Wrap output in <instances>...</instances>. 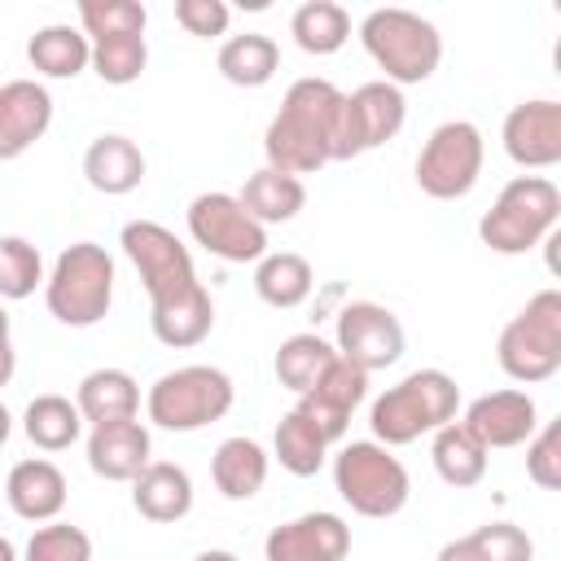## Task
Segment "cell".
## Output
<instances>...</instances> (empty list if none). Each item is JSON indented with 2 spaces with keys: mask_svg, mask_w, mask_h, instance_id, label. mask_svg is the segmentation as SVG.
Here are the masks:
<instances>
[{
  "mask_svg": "<svg viewBox=\"0 0 561 561\" xmlns=\"http://www.w3.org/2000/svg\"><path fill=\"white\" fill-rule=\"evenodd\" d=\"M526 478L543 491L561 486V421H548L526 438Z\"/></svg>",
  "mask_w": 561,
  "mask_h": 561,
  "instance_id": "74e56055",
  "label": "cell"
},
{
  "mask_svg": "<svg viewBox=\"0 0 561 561\" xmlns=\"http://www.w3.org/2000/svg\"><path fill=\"white\" fill-rule=\"evenodd\" d=\"M232 399H237V386H232V377L224 368H215V364H184V368L162 373L149 386L145 416L158 430L193 434V430H206V425L224 421L232 412Z\"/></svg>",
  "mask_w": 561,
  "mask_h": 561,
  "instance_id": "52a82bcc",
  "label": "cell"
},
{
  "mask_svg": "<svg viewBox=\"0 0 561 561\" xmlns=\"http://www.w3.org/2000/svg\"><path fill=\"white\" fill-rule=\"evenodd\" d=\"M22 434L39 451H66L83 438V416L66 394H35L22 412Z\"/></svg>",
  "mask_w": 561,
  "mask_h": 561,
  "instance_id": "4dcf8cb0",
  "label": "cell"
},
{
  "mask_svg": "<svg viewBox=\"0 0 561 561\" xmlns=\"http://www.w3.org/2000/svg\"><path fill=\"white\" fill-rule=\"evenodd\" d=\"M482 162H486V145L478 123L447 118L425 136L416 153V188L434 202H456L478 184Z\"/></svg>",
  "mask_w": 561,
  "mask_h": 561,
  "instance_id": "30bf717a",
  "label": "cell"
},
{
  "mask_svg": "<svg viewBox=\"0 0 561 561\" xmlns=\"http://www.w3.org/2000/svg\"><path fill=\"white\" fill-rule=\"evenodd\" d=\"M39 285H44L39 245L26 241V237H18V232H4L0 237V302H22Z\"/></svg>",
  "mask_w": 561,
  "mask_h": 561,
  "instance_id": "e575fe53",
  "label": "cell"
},
{
  "mask_svg": "<svg viewBox=\"0 0 561 561\" xmlns=\"http://www.w3.org/2000/svg\"><path fill=\"white\" fill-rule=\"evenodd\" d=\"M184 224H188L193 245H202L206 254H215L224 263H259L267 254V228L245 215L237 193H219V188L197 193L188 202Z\"/></svg>",
  "mask_w": 561,
  "mask_h": 561,
  "instance_id": "7c38bea8",
  "label": "cell"
},
{
  "mask_svg": "<svg viewBox=\"0 0 561 561\" xmlns=\"http://www.w3.org/2000/svg\"><path fill=\"white\" fill-rule=\"evenodd\" d=\"M267 469H272V456H267L254 438H245V434L224 438V443L215 447V456H210L215 491H219L224 500H232V504L254 500V495L263 491V482H267Z\"/></svg>",
  "mask_w": 561,
  "mask_h": 561,
  "instance_id": "603a6c76",
  "label": "cell"
},
{
  "mask_svg": "<svg viewBox=\"0 0 561 561\" xmlns=\"http://www.w3.org/2000/svg\"><path fill=\"white\" fill-rule=\"evenodd\" d=\"M4 500L22 522H57L66 508V473L48 456H26L4 478Z\"/></svg>",
  "mask_w": 561,
  "mask_h": 561,
  "instance_id": "ffe728a7",
  "label": "cell"
},
{
  "mask_svg": "<svg viewBox=\"0 0 561 561\" xmlns=\"http://www.w3.org/2000/svg\"><path fill=\"white\" fill-rule=\"evenodd\" d=\"M346 552H351V526L324 508L280 522L263 539V561H346Z\"/></svg>",
  "mask_w": 561,
  "mask_h": 561,
  "instance_id": "2e32d148",
  "label": "cell"
},
{
  "mask_svg": "<svg viewBox=\"0 0 561 561\" xmlns=\"http://www.w3.org/2000/svg\"><path fill=\"white\" fill-rule=\"evenodd\" d=\"M408 123V101L403 88L373 79L359 83L355 92L342 96V114H337V136H333V162H351L386 140H394Z\"/></svg>",
  "mask_w": 561,
  "mask_h": 561,
  "instance_id": "8fae6325",
  "label": "cell"
},
{
  "mask_svg": "<svg viewBox=\"0 0 561 561\" xmlns=\"http://www.w3.org/2000/svg\"><path fill=\"white\" fill-rule=\"evenodd\" d=\"M26 61L44 75V79H75L88 70L92 61V44L79 26L70 22H48L26 39Z\"/></svg>",
  "mask_w": 561,
  "mask_h": 561,
  "instance_id": "4316f807",
  "label": "cell"
},
{
  "mask_svg": "<svg viewBox=\"0 0 561 561\" xmlns=\"http://www.w3.org/2000/svg\"><path fill=\"white\" fill-rule=\"evenodd\" d=\"M469 535H473V543L482 548L486 561H535L530 535L522 526H513V522H486V526H478Z\"/></svg>",
  "mask_w": 561,
  "mask_h": 561,
  "instance_id": "f35d334b",
  "label": "cell"
},
{
  "mask_svg": "<svg viewBox=\"0 0 561 561\" xmlns=\"http://www.w3.org/2000/svg\"><path fill=\"white\" fill-rule=\"evenodd\" d=\"M22 561H92V539L70 522H44L26 539Z\"/></svg>",
  "mask_w": 561,
  "mask_h": 561,
  "instance_id": "8d00e7d4",
  "label": "cell"
},
{
  "mask_svg": "<svg viewBox=\"0 0 561 561\" xmlns=\"http://www.w3.org/2000/svg\"><path fill=\"white\" fill-rule=\"evenodd\" d=\"M561 188L548 175H513L491 210L478 219V237L495 254H526L557 232Z\"/></svg>",
  "mask_w": 561,
  "mask_h": 561,
  "instance_id": "8992f818",
  "label": "cell"
},
{
  "mask_svg": "<svg viewBox=\"0 0 561 561\" xmlns=\"http://www.w3.org/2000/svg\"><path fill=\"white\" fill-rule=\"evenodd\" d=\"M408 337H403V324L399 316L386 307V302H373V298H355L337 311V329H333V351L355 364L359 373H381L390 364H399Z\"/></svg>",
  "mask_w": 561,
  "mask_h": 561,
  "instance_id": "4fadbf2b",
  "label": "cell"
},
{
  "mask_svg": "<svg viewBox=\"0 0 561 561\" xmlns=\"http://www.w3.org/2000/svg\"><path fill=\"white\" fill-rule=\"evenodd\" d=\"M149 430L140 425V416L131 421H105V425H88V469L105 482H131L153 456Z\"/></svg>",
  "mask_w": 561,
  "mask_h": 561,
  "instance_id": "d6986e66",
  "label": "cell"
},
{
  "mask_svg": "<svg viewBox=\"0 0 561 561\" xmlns=\"http://www.w3.org/2000/svg\"><path fill=\"white\" fill-rule=\"evenodd\" d=\"M0 561H18V548H13L4 535H0Z\"/></svg>",
  "mask_w": 561,
  "mask_h": 561,
  "instance_id": "f6af8a7d",
  "label": "cell"
},
{
  "mask_svg": "<svg viewBox=\"0 0 561 561\" xmlns=\"http://www.w3.org/2000/svg\"><path fill=\"white\" fill-rule=\"evenodd\" d=\"M9 434H13V412H9L4 403H0V447L9 443Z\"/></svg>",
  "mask_w": 561,
  "mask_h": 561,
  "instance_id": "ee69618b",
  "label": "cell"
},
{
  "mask_svg": "<svg viewBox=\"0 0 561 561\" xmlns=\"http://www.w3.org/2000/svg\"><path fill=\"white\" fill-rule=\"evenodd\" d=\"M500 140H504V153L522 171H548V167H557L561 162V101H552V96L517 101L504 114Z\"/></svg>",
  "mask_w": 561,
  "mask_h": 561,
  "instance_id": "5bb4252c",
  "label": "cell"
},
{
  "mask_svg": "<svg viewBox=\"0 0 561 561\" xmlns=\"http://www.w3.org/2000/svg\"><path fill=\"white\" fill-rule=\"evenodd\" d=\"M193 561H241L237 552H228V548H206V552H197Z\"/></svg>",
  "mask_w": 561,
  "mask_h": 561,
  "instance_id": "7bdbcfd3",
  "label": "cell"
},
{
  "mask_svg": "<svg viewBox=\"0 0 561 561\" xmlns=\"http://www.w3.org/2000/svg\"><path fill=\"white\" fill-rule=\"evenodd\" d=\"M289 35H294V44L302 53L329 57V53H337L351 39V13L342 4H333V0H307V4L294 9Z\"/></svg>",
  "mask_w": 561,
  "mask_h": 561,
  "instance_id": "1f68e13d",
  "label": "cell"
},
{
  "mask_svg": "<svg viewBox=\"0 0 561 561\" xmlns=\"http://www.w3.org/2000/svg\"><path fill=\"white\" fill-rule=\"evenodd\" d=\"M131 508L153 526L184 522L193 513V478H188V469L175 465V460H149L131 478Z\"/></svg>",
  "mask_w": 561,
  "mask_h": 561,
  "instance_id": "44dd1931",
  "label": "cell"
},
{
  "mask_svg": "<svg viewBox=\"0 0 561 561\" xmlns=\"http://www.w3.org/2000/svg\"><path fill=\"white\" fill-rule=\"evenodd\" d=\"M118 245L145 280L153 337L171 351H188V346L206 342L215 329V302H210V289L197 280L188 245L158 219L123 224Z\"/></svg>",
  "mask_w": 561,
  "mask_h": 561,
  "instance_id": "6da1fadb",
  "label": "cell"
},
{
  "mask_svg": "<svg viewBox=\"0 0 561 561\" xmlns=\"http://www.w3.org/2000/svg\"><path fill=\"white\" fill-rule=\"evenodd\" d=\"M0 337H9V311H4V302H0Z\"/></svg>",
  "mask_w": 561,
  "mask_h": 561,
  "instance_id": "bcb514c9",
  "label": "cell"
},
{
  "mask_svg": "<svg viewBox=\"0 0 561 561\" xmlns=\"http://www.w3.org/2000/svg\"><path fill=\"white\" fill-rule=\"evenodd\" d=\"M486 447L460 425V421H447L443 430H434V443H430V460H434V473L465 491V486H478L486 478Z\"/></svg>",
  "mask_w": 561,
  "mask_h": 561,
  "instance_id": "83f0119b",
  "label": "cell"
},
{
  "mask_svg": "<svg viewBox=\"0 0 561 561\" xmlns=\"http://www.w3.org/2000/svg\"><path fill=\"white\" fill-rule=\"evenodd\" d=\"M342 88L307 75L294 79L280 96V110L272 114L263 131V158L272 171L285 175H316L320 167L333 162V136H337V114H342Z\"/></svg>",
  "mask_w": 561,
  "mask_h": 561,
  "instance_id": "7a4b0ae2",
  "label": "cell"
},
{
  "mask_svg": "<svg viewBox=\"0 0 561 561\" xmlns=\"http://www.w3.org/2000/svg\"><path fill=\"white\" fill-rule=\"evenodd\" d=\"M333 359H337L333 342H324L320 333H294V337H285V342L276 346L272 368H276V381H280L285 390L307 394V390L320 381V373H324Z\"/></svg>",
  "mask_w": 561,
  "mask_h": 561,
  "instance_id": "d6a6232c",
  "label": "cell"
},
{
  "mask_svg": "<svg viewBox=\"0 0 561 561\" xmlns=\"http://www.w3.org/2000/svg\"><path fill=\"white\" fill-rule=\"evenodd\" d=\"M83 180L105 193V197H123L136 193L145 180V153L131 136L123 131H101L88 149H83Z\"/></svg>",
  "mask_w": 561,
  "mask_h": 561,
  "instance_id": "7402d4cb",
  "label": "cell"
},
{
  "mask_svg": "<svg viewBox=\"0 0 561 561\" xmlns=\"http://www.w3.org/2000/svg\"><path fill=\"white\" fill-rule=\"evenodd\" d=\"M460 412V386L443 368H416L390 390H381L368 408L373 443L381 447H408L421 434L443 430Z\"/></svg>",
  "mask_w": 561,
  "mask_h": 561,
  "instance_id": "3957f363",
  "label": "cell"
},
{
  "mask_svg": "<svg viewBox=\"0 0 561 561\" xmlns=\"http://www.w3.org/2000/svg\"><path fill=\"white\" fill-rule=\"evenodd\" d=\"M460 425L486 447V451H504V447H526V438L539 430V408L526 390H491L478 394Z\"/></svg>",
  "mask_w": 561,
  "mask_h": 561,
  "instance_id": "e0dca14e",
  "label": "cell"
},
{
  "mask_svg": "<svg viewBox=\"0 0 561 561\" xmlns=\"http://www.w3.org/2000/svg\"><path fill=\"white\" fill-rule=\"evenodd\" d=\"M316 289V272L302 254L294 250H267L259 263H254V294L276 307V311H294L311 298Z\"/></svg>",
  "mask_w": 561,
  "mask_h": 561,
  "instance_id": "484cf974",
  "label": "cell"
},
{
  "mask_svg": "<svg viewBox=\"0 0 561 561\" xmlns=\"http://www.w3.org/2000/svg\"><path fill=\"white\" fill-rule=\"evenodd\" d=\"M88 44H92V61H88V66H92L96 79L110 83V88L136 83V79L145 75V66H149V44H145L140 31L105 35V39H88Z\"/></svg>",
  "mask_w": 561,
  "mask_h": 561,
  "instance_id": "836d02e7",
  "label": "cell"
},
{
  "mask_svg": "<svg viewBox=\"0 0 561 561\" xmlns=\"http://www.w3.org/2000/svg\"><path fill=\"white\" fill-rule=\"evenodd\" d=\"M434 561H486V557H482V548L473 543V535H460V539H447Z\"/></svg>",
  "mask_w": 561,
  "mask_h": 561,
  "instance_id": "60d3db41",
  "label": "cell"
},
{
  "mask_svg": "<svg viewBox=\"0 0 561 561\" xmlns=\"http://www.w3.org/2000/svg\"><path fill=\"white\" fill-rule=\"evenodd\" d=\"M228 4L224 0H175V22L197 35V39H215L228 31Z\"/></svg>",
  "mask_w": 561,
  "mask_h": 561,
  "instance_id": "ab89813d",
  "label": "cell"
},
{
  "mask_svg": "<svg viewBox=\"0 0 561 561\" xmlns=\"http://www.w3.org/2000/svg\"><path fill=\"white\" fill-rule=\"evenodd\" d=\"M329 447H333V443H329L298 408H289V412L276 421L272 456L280 460L285 473H294V478H316V473L324 469V460H329Z\"/></svg>",
  "mask_w": 561,
  "mask_h": 561,
  "instance_id": "f546056e",
  "label": "cell"
},
{
  "mask_svg": "<svg viewBox=\"0 0 561 561\" xmlns=\"http://www.w3.org/2000/svg\"><path fill=\"white\" fill-rule=\"evenodd\" d=\"M368 399V373H359L355 364H346L342 355L320 373V381L298 394V412L329 438V443H342L346 430H351V412Z\"/></svg>",
  "mask_w": 561,
  "mask_h": 561,
  "instance_id": "9a60e30c",
  "label": "cell"
},
{
  "mask_svg": "<svg viewBox=\"0 0 561 561\" xmlns=\"http://www.w3.org/2000/svg\"><path fill=\"white\" fill-rule=\"evenodd\" d=\"M359 44L373 57V66L386 75V83L408 88L425 83L443 61V35L430 18L412 9H373L359 22Z\"/></svg>",
  "mask_w": 561,
  "mask_h": 561,
  "instance_id": "277c9868",
  "label": "cell"
},
{
  "mask_svg": "<svg viewBox=\"0 0 561 561\" xmlns=\"http://www.w3.org/2000/svg\"><path fill=\"white\" fill-rule=\"evenodd\" d=\"M495 364L517 386H539L561 368V289H539L500 329Z\"/></svg>",
  "mask_w": 561,
  "mask_h": 561,
  "instance_id": "ba28073f",
  "label": "cell"
},
{
  "mask_svg": "<svg viewBox=\"0 0 561 561\" xmlns=\"http://www.w3.org/2000/svg\"><path fill=\"white\" fill-rule=\"evenodd\" d=\"M237 202L245 206V215L263 228L272 224H289L298 219V210L307 206V184L298 175H285V171H272V167H259L245 175Z\"/></svg>",
  "mask_w": 561,
  "mask_h": 561,
  "instance_id": "d4e9b609",
  "label": "cell"
},
{
  "mask_svg": "<svg viewBox=\"0 0 561 561\" xmlns=\"http://www.w3.org/2000/svg\"><path fill=\"white\" fill-rule=\"evenodd\" d=\"M18 373V351H13V337H0V386H9Z\"/></svg>",
  "mask_w": 561,
  "mask_h": 561,
  "instance_id": "b9f144b4",
  "label": "cell"
},
{
  "mask_svg": "<svg viewBox=\"0 0 561 561\" xmlns=\"http://www.w3.org/2000/svg\"><path fill=\"white\" fill-rule=\"evenodd\" d=\"M145 22H149V13L140 0H79V31L88 39L127 35V31L145 35Z\"/></svg>",
  "mask_w": 561,
  "mask_h": 561,
  "instance_id": "d590c367",
  "label": "cell"
},
{
  "mask_svg": "<svg viewBox=\"0 0 561 561\" xmlns=\"http://www.w3.org/2000/svg\"><path fill=\"white\" fill-rule=\"evenodd\" d=\"M333 491L359 517H394L412 495V478L390 447L373 438H355L342 443L333 456Z\"/></svg>",
  "mask_w": 561,
  "mask_h": 561,
  "instance_id": "9c48e42d",
  "label": "cell"
},
{
  "mask_svg": "<svg viewBox=\"0 0 561 561\" xmlns=\"http://www.w3.org/2000/svg\"><path fill=\"white\" fill-rule=\"evenodd\" d=\"M75 408H79L83 425L131 421V416H140V386L127 368H92L75 390Z\"/></svg>",
  "mask_w": 561,
  "mask_h": 561,
  "instance_id": "cb8c5ba5",
  "label": "cell"
},
{
  "mask_svg": "<svg viewBox=\"0 0 561 561\" xmlns=\"http://www.w3.org/2000/svg\"><path fill=\"white\" fill-rule=\"evenodd\" d=\"M48 316L66 329H92L110 316L114 302V259L96 241H75L57 254L53 272L44 276Z\"/></svg>",
  "mask_w": 561,
  "mask_h": 561,
  "instance_id": "5b68a950",
  "label": "cell"
},
{
  "mask_svg": "<svg viewBox=\"0 0 561 561\" xmlns=\"http://www.w3.org/2000/svg\"><path fill=\"white\" fill-rule=\"evenodd\" d=\"M219 75L237 88H263L272 83V75L280 70V48L272 35H259V31H245V35H232L219 44V57H215Z\"/></svg>",
  "mask_w": 561,
  "mask_h": 561,
  "instance_id": "f1b7e54d",
  "label": "cell"
},
{
  "mask_svg": "<svg viewBox=\"0 0 561 561\" xmlns=\"http://www.w3.org/2000/svg\"><path fill=\"white\" fill-rule=\"evenodd\" d=\"M53 123V96L35 79L0 83V162L22 158Z\"/></svg>",
  "mask_w": 561,
  "mask_h": 561,
  "instance_id": "ac0fdd59",
  "label": "cell"
}]
</instances>
